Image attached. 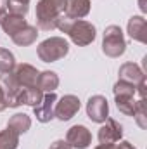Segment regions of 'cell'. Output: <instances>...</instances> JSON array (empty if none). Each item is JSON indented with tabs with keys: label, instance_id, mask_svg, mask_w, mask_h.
Instances as JSON below:
<instances>
[{
	"label": "cell",
	"instance_id": "1",
	"mask_svg": "<svg viewBox=\"0 0 147 149\" xmlns=\"http://www.w3.org/2000/svg\"><path fill=\"white\" fill-rule=\"evenodd\" d=\"M57 28L68 33L76 45H88L95 38V26L92 23L81 21V19H69L64 14L61 16Z\"/></svg>",
	"mask_w": 147,
	"mask_h": 149
},
{
	"label": "cell",
	"instance_id": "2",
	"mask_svg": "<svg viewBox=\"0 0 147 149\" xmlns=\"http://www.w3.org/2000/svg\"><path fill=\"white\" fill-rule=\"evenodd\" d=\"M66 2L68 0H40L37 5L38 26L45 31L57 28V23L64 14Z\"/></svg>",
	"mask_w": 147,
	"mask_h": 149
},
{
	"label": "cell",
	"instance_id": "3",
	"mask_svg": "<svg viewBox=\"0 0 147 149\" xmlns=\"http://www.w3.org/2000/svg\"><path fill=\"white\" fill-rule=\"evenodd\" d=\"M69 50V45L64 38L61 37H52L47 38L45 42H42L37 49L38 57L43 61V63H54L61 57H64Z\"/></svg>",
	"mask_w": 147,
	"mask_h": 149
},
{
	"label": "cell",
	"instance_id": "4",
	"mask_svg": "<svg viewBox=\"0 0 147 149\" xmlns=\"http://www.w3.org/2000/svg\"><path fill=\"white\" fill-rule=\"evenodd\" d=\"M135 85L128 83V81H123L119 80L116 85H114V97H116V106L121 113H125L126 116H133L135 113V106H137V101H135Z\"/></svg>",
	"mask_w": 147,
	"mask_h": 149
},
{
	"label": "cell",
	"instance_id": "5",
	"mask_svg": "<svg viewBox=\"0 0 147 149\" xmlns=\"http://www.w3.org/2000/svg\"><path fill=\"white\" fill-rule=\"evenodd\" d=\"M125 47H126V43H125V37H123L121 28L116 24L107 26L104 31V42H102L104 54L109 57H119L125 52Z\"/></svg>",
	"mask_w": 147,
	"mask_h": 149
},
{
	"label": "cell",
	"instance_id": "6",
	"mask_svg": "<svg viewBox=\"0 0 147 149\" xmlns=\"http://www.w3.org/2000/svg\"><path fill=\"white\" fill-rule=\"evenodd\" d=\"M0 90H2V95L5 99V104L9 108H16L19 106L17 104V95L21 92V85L16 81L14 74L10 73H3L0 76Z\"/></svg>",
	"mask_w": 147,
	"mask_h": 149
},
{
	"label": "cell",
	"instance_id": "7",
	"mask_svg": "<svg viewBox=\"0 0 147 149\" xmlns=\"http://www.w3.org/2000/svg\"><path fill=\"white\" fill-rule=\"evenodd\" d=\"M87 114L92 121L95 123H104L109 116V106H107V101L106 97L102 95H94L88 99V104H87Z\"/></svg>",
	"mask_w": 147,
	"mask_h": 149
},
{
	"label": "cell",
	"instance_id": "8",
	"mask_svg": "<svg viewBox=\"0 0 147 149\" xmlns=\"http://www.w3.org/2000/svg\"><path fill=\"white\" fill-rule=\"evenodd\" d=\"M80 109V99L76 95H64L59 102H55V108H54V116H57L59 120L66 121V120H71L74 114Z\"/></svg>",
	"mask_w": 147,
	"mask_h": 149
},
{
	"label": "cell",
	"instance_id": "9",
	"mask_svg": "<svg viewBox=\"0 0 147 149\" xmlns=\"http://www.w3.org/2000/svg\"><path fill=\"white\" fill-rule=\"evenodd\" d=\"M66 142L76 149H85L88 148V144L92 142V134L87 127L83 125H74L68 130V135H66Z\"/></svg>",
	"mask_w": 147,
	"mask_h": 149
},
{
	"label": "cell",
	"instance_id": "10",
	"mask_svg": "<svg viewBox=\"0 0 147 149\" xmlns=\"http://www.w3.org/2000/svg\"><path fill=\"white\" fill-rule=\"evenodd\" d=\"M55 102H57V97L54 92H47L42 101L38 102L37 106L33 108L35 109V116H37L38 121L42 123H47L54 118V108H55Z\"/></svg>",
	"mask_w": 147,
	"mask_h": 149
},
{
	"label": "cell",
	"instance_id": "11",
	"mask_svg": "<svg viewBox=\"0 0 147 149\" xmlns=\"http://www.w3.org/2000/svg\"><path fill=\"white\" fill-rule=\"evenodd\" d=\"M104 123L106 125L99 130V142L101 144H116L121 139V135H123L121 125L116 120H112V118H107Z\"/></svg>",
	"mask_w": 147,
	"mask_h": 149
},
{
	"label": "cell",
	"instance_id": "12",
	"mask_svg": "<svg viewBox=\"0 0 147 149\" xmlns=\"http://www.w3.org/2000/svg\"><path fill=\"white\" fill-rule=\"evenodd\" d=\"M38 71L30 64H19L14 71V78L21 87H35L38 81Z\"/></svg>",
	"mask_w": 147,
	"mask_h": 149
},
{
	"label": "cell",
	"instance_id": "13",
	"mask_svg": "<svg viewBox=\"0 0 147 149\" xmlns=\"http://www.w3.org/2000/svg\"><path fill=\"white\" fill-rule=\"evenodd\" d=\"M90 12V0H68L64 16L69 19H81Z\"/></svg>",
	"mask_w": 147,
	"mask_h": 149
},
{
	"label": "cell",
	"instance_id": "14",
	"mask_svg": "<svg viewBox=\"0 0 147 149\" xmlns=\"http://www.w3.org/2000/svg\"><path fill=\"white\" fill-rule=\"evenodd\" d=\"M128 33L130 37L137 42H147V21L142 16H133L130 21H128Z\"/></svg>",
	"mask_w": 147,
	"mask_h": 149
},
{
	"label": "cell",
	"instance_id": "15",
	"mask_svg": "<svg viewBox=\"0 0 147 149\" xmlns=\"http://www.w3.org/2000/svg\"><path fill=\"white\" fill-rule=\"evenodd\" d=\"M119 80L128 81V83H132V85H137V83H140L142 80H146V74H144V71H142L137 64L126 63V64H123V66L119 68Z\"/></svg>",
	"mask_w": 147,
	"mask_h": 149
},
{
	"label": "cell",
	"instance_id": "16",
	"mask_svg": "<svg viewBox=\"0 0 147 149\" xmlns=\"http://www.w3.org/2000/svg\"><path fill=\"white\" fill-rule=\"evenodd\" d=\"M42 97H43V94L37 85L35 87H24V88H21V92L17 95V104H28V106L35 108L42 101Z\"/></svg>",
	"mask_w": 147,
	"mask_h": 149
},
{
	"label": "cell",
	"instance_id": "17",
	"mask_svg": "<svg viewBox=\"0 0 147 149\" xmlns=\"http://www.w3.org/2000/svg\"><path fill=\"white\" fill-rule=\"evenodd\" d=\"M0 24H2L3 31H5L9 37H12V35H16L19 30H23V28L26 26V21H24L23 16H17V14H7Z\"/></svg>",
	"mask_w": 147,
	"mask_h": 149
},
{
	"label": "cell",
	"instance_id": "18",
	"mask_svg": "<svg viewBox=\"0 0 147 149\" xmlns=\"http://www.w3.org/2000/svg\"><path fill=\"white\" fill-rule=\"evenodd\" d=\"M59 85V78L54 71H43L38 74V81L37 87L42 92H54Z\"/></svg>",
	"mask_w": 147,
	"mask_h": 149
},
{
	"label": "cell",
	"instance_id": "19",
	"mask_svg": "<svg viewBox=\"0 0 147 149\" xmlns=\"http://www.w3.org/2000/svg\"><path fill=\"white\" fill-rule=\"evenodd\" d=\"M38 37V31L37 28H33V26H24L23 30H19L16 35H12V40H14V43H17V45H31Z\"/></svg>",
	"mask_w": 147,
	"mask_h": 149
},
{
	"label": "cell",
	"instance_id": "20",
	"mask_svg": "<svg viewBox=\"0 0 147 149\" xmlns=\"http://www.w3.org/2000/svg\"><path fill=\"white\" fill-rule=\"evenodd\" d=\"M7 127L12 128V130L17 132V134H24V132H28V128L31 127V120L28 118V114L17 113V114H14V116L9 120V125H7Z\"/></svg>",
	"mask_w": 147,
	"mask_h": 149
},
{
	"label": "cell",
	"instance_id": "21",
	"mask_svg": "<svg viewBox=\"0 0 147 149\" xmlns=\"http://www.w3.org/2000/svg\"><path fill=\"white\" fill-rule=\"evenodd\" d=\"M19 144V134L14 132L12 128H5L0 132V149H16Z\"/></svg>",
	"mask_w": 147,
	"mask_h": 149
},
{
	"label": "cell",
	"instance_id": "22",
	"mask_svg": "<svg viewBox=\"0 0 147 149\" xmlns=\"http://www.w3.org/2000/svg\"><path fill=\"white\" fill-rule=\"evenodd\" d=\"M14 66H16V61H14L12 52H9L7 49H0V71L10 73Z\"/></svg>",
	"mask_w": 147,
	"mask_h": 149
},
{
	"label": "cell",
	"instance_id": "23",
	"mask_svg": "<svg viewBox=\"0 0 147 149\" xmlns=\"http://www.w3.org/2000/svg\"><path fill=\"white\" fill-rule=\"evenodd\" d=\"M28 3L30 0H9V12L10 14H17V16H24L28 12Z\"/></svg>",
	"mask_w": 147,
	"mask_h": 149
},
{
	"label": "cell",
	"instance_id": "24",
	"mask_svg": "<svg viewBox=\"0 0 147 149\" xmlns=\"http://www.w3.org/2000/svg\"><path fill=\"white\" fill-rule=\"evenodd\" d=\"M133 118L137 120V123H139L142 128H146L147 127V121H146V99H139V101H137Z\"/></svg>",
	"mask_w": 147,
	"mask_h": 149
},
{
	"label": "cell",
	"instance_id": "25",
	"mask_svg": "<svg viewBox=\"0 0 147 149\" xmlns=\"http://www.w3.org/2000/svg\"><path fill=\"white\" fill-rule=\"evenodd\" d=\"M95 149H137V148H133L130 142L123 141L119 144H101V146H97Z\"/></svg>",
	"mask_w": 147,
	"mask_h": 149
},
{
	"label": "cell",
	"instance_id": "26",
	"mask_svg": "<svg viewBox=\"0 0 147 149\" xmlns=\"http://www.w3.org/2000/svg\"><path fill=\"white\" fill-rule=\"evenodd\" d=\"M7 5H9V0H0V23L3 21V17L7 16Z\"/></svg>",
	"mask_w": 147,
	"mask_h": 149
},
{
	"label": "cell",
	"instance_id": "27",
	"mask_svg": "<svg viewBox=\"0 0 147 149\" xmlns=\"http://www.w3.org/2000/svg\"><path fill=\"white\" fill-rule=\"evenodd\" d=\"M49 149H71V146H69L66 141H55Z\"/></svg>",
	"mask_w": 147,
	"mask_h": 149
},
{
	"label": "cell",
	"instance_id": "28",
	"mask_svg": "<svg viewBox=\"0 0 147 149\" xmlns=\"http://www.w3.org/2000/svg\"><path fill=\"white\" fill-rule=\"evenodd\" d=\"M7 108V104H5V99H3V95H2V90H0V111H3Z\"/></svg>",
	"mask_w": 147,
	"mask_h": 149
}]
</instances>
